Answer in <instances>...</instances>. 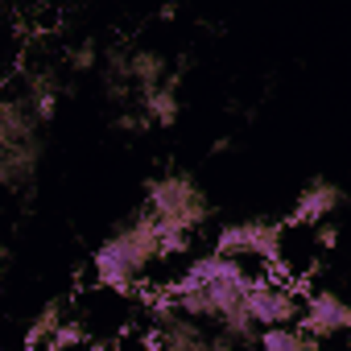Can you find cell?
Returning a JSON list of instances; mask_svg holds the SVG:
<instances>
[{"mask_svg": "<svg viewBox=\"0 0 351 351\" xmlns=\"http://www.w3.org/2000/svg\"><path fill=\"white\" fill-rule=\"evenodd\" d=\"M46 124L21 91H0V191L25 195L38 182Z\"/></svg>", "mask_w": 351, "mask_h": 351, "instance_id": "6da1fadb", "label": "cell"}, {"mask_svg": "<svg viewBox=\"0 0 351 351\" xmlns=\"http://www.w3.org/2000/svg\"><path fill=\"white\" fill-rule=\"evenodd\" d=\"M136 211H145L153 223H161L173 236H186V240H199V232H207L215 219V203L207 186L186 169H165L157 178H149Z\"/></svg>", "mask_w": 351, "mask_h": 351, "instance_id": "7a4b0ae2", "label": "cell"}, {"mask_svg": "<svg viewBox=\"0 0 351 351\" xmlns=\"http://www.w3.org/2000/svg\"><path fill=\"white\" fill-rule=\"evenodd\" d=\"M281 232H285V215H244L223 223L211 236V248L256 269V273H277V248H281Z\"/></svg>", "mask_w": 351, "mask_h": 351, "instance_id": "3957f363", "label": "cell"}, {"mask_svg": "<svg viewBox=\"0 0 351 351\" xmlns=\"http://www.w3.org/2000/svg\"><path fill=\"white\" fill-rule=\"evenodd\" d=\"M302 289H306L302 322H306L322 343H335L339 335H347V326H351V306H347V298H343L335 285H322L318 277H306Z\"/></svg>", "mask_w": 351, "mask_h": 351, "instance_id": "277c9868", "label": "cell"}, {"mask_svg": "<svg viewBox=\"0 0 351 351\" xmlns=\"http://www.w3.org/2000/svg\"><path fill=\"white\" fill-rule=\"evenodd\" d=\"M343 211V186L335 182V178H310L298 195H293V203H289V223H302V228H314L318 219H330V215H339Z\"/></svg>", "mask_w": 351, "mask_h": 351, "instance_id": "5b68a950", "label": "cell"}, {"mask_svg": "<svg viewBox=\"0 0 351 351\" xmlns=\"http://www.w3.org/2000/svg\"><path fill=\"white\" fill-rule=\"evenodd\" d=\"M25 343H29V347H50V351L79 343L71 302H50V306H42V314H38L34 326L25 330Z\"/></svg>", "mask_w": 351, "mask_h": 351, "instance_id": "8992f818", "label": "cell"}, {"mask_svg": "<svg viewBox=\"0 0 351 351\" xmlns=\"http://www.w3.org/2000/svg\"><path fill=\"white\" fill-rule=\"evenodd\" d=\"M256 343L261 347H273V351H318V347H326L306 322H281V326H265L261 335H256Z\"/></svg>", "mask_w": 351, "mask_h": 351, "instance_id": "52a82bcc", "label": "cell"}]
</instances>
